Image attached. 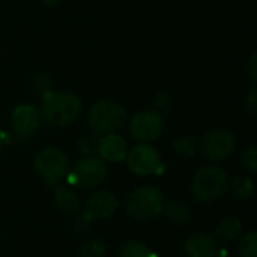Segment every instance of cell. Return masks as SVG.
I'll return each mask as SVG.
<instances>
[{
	"instance_id": "obj_1",
	"label": "cell",
	"mask_w": 257,
	"mask_h": 257,
	"mask_svg": "<svg viewBox=\"0 0 257 257\" xmlns=\"http://www.w3.org/2000/svg\"><path fill=\"white\" fill-rule=\"evenodd\" d=\"M81 111V101L72 92H47L42 95L41 119L56 128L74 123Z\"/></svg>"
},
{
	"instance_id": "obj_2",
	"label": "cell",
	"mask_w": 257,
	"mask_h": 257,
	"mask_svg": "<svg viewBox=\"0 0 257 257\" xmlns=\"http://www.w3.org/2000/svg\"><path fill=\"white\" fill-rule=\"evenodd\" d=\"M229 187L227 175L217 166H205L199 169L191 182V193L200 203L217 202Z\"/></svg>"
},
{
	"instance_id": "obj_3",
	"label": "cell",
	"mask_w": 257,
	"mask_h": 257,
	"mask_svg": "<svg viewBox=\"0 0 257 257\" xmlns=\"http://www.w3.org/2000/svg\"><path fill=\"white\" fill-rule=\"evenodd\" d=\"M87 122L90 128L99 136L113 134L123 128L126 122V111L119 102L102 99L90 107Z\"/></svg>"
},
{
	"instance_id": "obj_4",
	"label": "cell",
	"mask_w": 257,
	"mask_h": 257,
	"mask_svg": "<svg viewBox=\"0 0 257 257\" xmlns=\"http://www.w3.org/2000/svg\"><path fill=\"white\" fill-rule=\"evenodd\" d=\"M164 197L157 187H140L136 188L125 202L126 214L139 221H146L158 217L163 212Z\"/></svg>"
},
{
	"instance_id": "obj_5",
	"label": "cell",
	"mask_w": 257,
	"mask_h": 257,
	"mask_svg": "<svg viewBox=\"0 0 257 257\" xmlns=\"http://www.w3.org/2000/svg\"><path fill=\"white\" fill-rule=\"evenodd\" d=\"M36 173L48 184L56 185L68 176L69 163L66 155L56 148H45L39 151L33 160Z\"/></svg>"
},
{
	"instance_id": "obj_6",
	"label": "cell",
	"mask_w": 257,
	"mask_h": 257,
	"mask_svg": "<svg viewBox=\"0 0 257 257\" xmlns=\"http://www.w3.org/2000/svg\"><path fill=\"white\" fill-rule=\"evenodd\" d=\"M105 176H107V166L104 160L96 157H86L74 166V170L69 175V182L74 187H80L86 190L99 185L105 179Z\"/></svg>"
},
{
	"instance_id": "obj_7",
	"label": "cell",
	"mask_w": 257,
	"mask_h": 257,
	"mask_svg": "<svg viewBox=\"0 0 257 257\" xmlns=\"http://www.w3.org/2000/svg\"><path fill=\"white\" fill-rule=\"evenodd\" d=\"M236 148V137L227 128L209 131L202 140V152L211 161H223L229 158Z\"/></svg>"
},
{
	"instance_id": "obj_8",
	"label": "cell",
	"mask_w": 257,
	"mask_h": 257,
	"mask_svg": "<svg viewBox=\"0 0 257 257\" xmlns=\"http://www.w3.org/2000/svg\"><path fill=\"white\" fill-rule=\"evenodd\" d=\"M164 117L157 110H143L137 113L131 123L130 131L134 139L140 142H154L164 131Z\"/></svg>"
},
{
	"instance_id": "obj_9",
	"label": "cell",
	"mask_w": 257,
	"mask_h": 257,
	"mask_svg": "<svg viewBox=\"0 0 257 257\" xmlns=\"http://www.w3.org/2000/svg\"><path fill=\"white\" fill-rule=\"evenodd\" d=\"M128 167L139 176L157 175L163 169L161 157L155 148L149 145H137L126 154Z\"/></svg>"
},
{
	"instance_id": "obj_10",
	"label": "cell",
	"mask_w": 257,
	"mask_h": 257,
	"mask_svg": "<svg viewBox=\"0 0 257 257\" xmlns=\"http://www.w3.org/2000/svg\"><path fill=\"white\" fill-rule=\"evenodd\" d=\"M11 123L12 130L18 136L29 137L38 131L41 125V113L32 104H21L14 108L11 114Z\"/></svg>"
},
{
	"instance_id": "obj_11",
	"label": "cell",
	"mask_w": 257,
	"mask_h": 257,
	"mask_svg": "<svg viewBox=\"0 0 257 257\" xmlns=\"http://www.w3.org/2000/svg\"><path fill=\"white\" fill-rule=\"evenodd\" d=\"M117 209V199L113 193L101 190L93 193L86 202L84 215L89 220H104L114 215Z\"/></svg>"
},
{
	"instance_id": "obj_12",
	"label": "cell",
	"mask_w": 257,
	"mask_h": 257,
	"mask_svg": "<svg viewBox=\"0 0 257 257\" xmlns=\"http://www.w3.org/2000/svg\"><path fill=\"white\" fill-rule=\"evenodd\" d=\"M96 152L101 155L102 160L110 163H120L126 158L128 145L123 137L119 134H105L98 140Z\"/></svg>"
},
{
	"instance_id": "obj_13",
	"label": "cell",
	"mask_w": 257,
	"mask_h": 257,
	"mask_svg": "<svg viewBox=\"0 0 257 257\" xmlns=\"http://www.w3.org/2000/svg\"><path fill=\"white\" fill-rule=\"evenodd\" d=\"M185 254L188 257H217L218 242L208 233H194L185 242Z\"/></svg>"
},
{
	"instance_id": "obj_14",
	"label": "cell",
	"mask_w": 257,
	"mask_h": 257,
	"mask_svg": "<svg viewBox=\"0 0 257 257\" xmlns=\"http://www.w3.org/2000/svg\"><path fill=\"white\" fill-rule=\"evenodd\" d=\"M54 200H56V205L59 206V209L65 214L74 215V214L80 212V208H81L80 197L69 185L57 187L54 190Z\"/></svg>"
},
{
	"instance_id": "obj_15",
	"label": "cell",
	"mask_w": 257,
	"mask_h": 257,
	"mask_svg": "<svg viewBox=\"0 0 257 257\" xmlns=\"http://www.w3.org/2000/svg\"><path fill=\"white\" fill-rule=\"evenodd\" d=\"M241 230H242V224L239 218L236 217L224 218L215 229V239L217 242H221V244H230L239 236Z\"/></svg>"
},
{
	"instance_id": "obj_16",
	"label": "cell",
	"mask_w": 257,
	"mask_h": 257,
	"mask_svg": "<svg viewBox=\"0 0 257 257\" xmlns=\"http://www.w3.org/2000/svg\"><path fill=\"white\" fill-rule=\"evenodd\" d=\"M163 212L166 214V217L179 224L184 226L190 221V209L187 206V203L181 202V200H170L163 206Z\"/></svg>"
},
{
	"instance_id": "obj_17",
	"label": "cell",
	"mask_w": 257,
	"mask_h": 257,
	"mask_svg": "<svg viewBox=\"0 0 257 257\" xmlns=\"http://www.w3.org/2000/svg\"><path fill=\"white\" fill-rule=\"evenodd\" d=\"M230 193L239 200L250 199L254 193V184L250 178L245 176H236L230 184Z\"/></svg>"
},
{
	"instance_id": "obj_18",
	"label": "cell",
	"mask_w": 257,
	"mask_h": 257,
	"mask_svg": "<svg viewBox=\"0 0 257 257\" xmlns=\"http://www.w3.org/2000/svg\"><path fill=\"white\" fill-rule=\"evenodd\" d=\"M120 257H157V254L145 244L142 242H126L122 250H120Z\"/></svg>"
},
{
	"instance_id": "obj_19",
	"label": "cell",
	"mask_w": 257,
	"mask_h": 257,
	"mask_svg": "<svg viewBox=\"0 0 257 257\" xmlns=\"http://www.w3.org/2000/svg\"><path fill=\"white\" fill-rule=\"evenodd\" d=\"M173 148H175L176 154H179L182 157H193L197 149V139L191 137V136L179 137L173 143Z\"/></svg>"
},
{
	"instance_id": "obj_20",
	"label": "cell",
	"mask_w": 257,
	"mask_h": 257,
	"mask_svg": "<svg viewBox=\"0 0 257 257\" xmlns=\"http://www.w3.org/2000/svg\"><path fill=\"white\" fill-rule=\"evenodd\" d=\"M241 257H257V233L250 232L242 236L238 245Z\"/></svg>"
},
{
	"instance_id": "obj_21",
	"label": "cell",
	"mask_w": 257,
	"mask_h": 257,
	"mask_svg": "<svg viewBox=\"0 0 257 257\" xmlns=\"http://www.w3.org/2000/svg\"><path fill=\"white\" fill-rule=\"evenodd\" d=\"M105 254V247L101 239H92L86 242L81 248V257H104Z\"/></svg>"
},
{
	"instance_id": "obj_22",
	"label": "cell",
	"mask_w": 257,
	"mask_h": 257,
	"mask_svg": "<svg viewBox=\"0 0 257 257\" xmlns=\"http://www.w3.org/2000/svg\"><path fill=\"white\" fill-rule=\"evenodd\" d=\"M242 164L250 173L257 172V148L254 145L248 146L242 154Z\"/></svg>"
},
{
	"instance_id": "obj_23",
	"label": "cell",
	"mask_w": 257,
	"mask_h": 257,
	"mask_svg": "<svg viewBox=\"0 0 257 257\" xmlns=\"http://www.w3.org/2000/svg\"><path fill=\"white\" fill-rule=\"evenodd\" d=\"M244 107H245V111L250 113V114H256L257 111V99H256V89L251 87L250 92L245 95L244 98Z\"/></svg>"
},
{
	"instance_id": "obj_24",
	"label": "cell",
	"mask_w": 257,
	"mask_h": 257,
	"mask_svg": "<svg viewBox=\"0 0 257 257\" xmlns=\"http://www.w3.org/2000/svg\"><path fill=\"white\" fill-rule=\"evenodd\" d=\"M257 56L256 53H253L248 59V62L245 63V72L248 75V78L254 83L257 80Z\"/></svg>"
},
{
	"instance_id": "obj_25",
	"label": "cell",
	"mask_w": 257,
	"mask_h": 257,
	"mask_svg": "<svg viewBox=\"0 0 257 257\" xmlns=\"http://www.w3.org/2000/svg\"><path fill=\"white\" fill-rule=\"evenodd\" d=\"M154 104H155V107H157V111L161 113V110H164V111L169 110L172 101H170V98H169L166 93H160V95H157V98L154 99Z\"/></svg>"
},
{
	"instance_id": "obj_26",
	"label": "cell",
	"mask_w": 257,
	"mask_h": 257,
	"mask_svg": "<svg viewBox=\"0 0 257 257\" xmlns=\"http://www.w3.org/2000/svg\"><path fill=\"white\" fill-rule=\"evenodd\" d=\"M3 146H5V136H3V133L0 131V152H2V149H3Z\"/></svg>"
},
{
	"instance_id": "obj_27",
	"label": "cell",
	"mask_w": 257,
	"mask_h": 257,
	"mask_svg": "<svg viewBox=\"0 0 257 257\" xmlns=\"http://www.w3.org/2000/svg\"><path fill=\"white\" fill-rule=\"evenodd\" d=\"M41 2H42V3H47V5H54L57 0H41Z\"/></svg>"
}]
</instances>
